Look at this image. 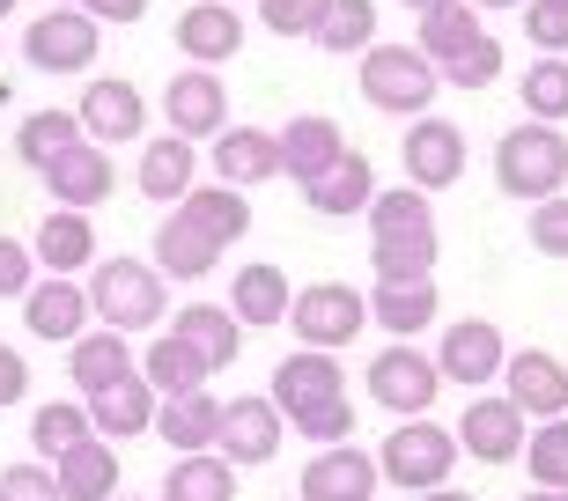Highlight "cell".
<instances>
[{"label":"cell","instance_id":"obj_1","mask_svg":"<svg viewBox=\"0 0 568 501\" xmlns=\"http://www.w3.org/2000/svg\"><path fill=\"white\" fill-rule=\"evenodd\" d=\"M274 413L281 428H295L303 442H355V398H347V369L339 355H311L295 347L274 369Z\"/></svg>","mask_w":568,"mask_h":501},{"label":"cell","instance_id":"obj_2","mask_svg":"<svg viewBox=\"0 0 568 501\" xmlns=\"http://www.w3.org/2000/svg\"><path fill=\"white\" fill-rule=\"evenodd\" d=\"M89 310H97V325L104 333H148V325H163L170 317V280L155 266H141V258H97L89 266Z\"/></svg>","mask_w":568,"mask_h":501},{"label":"cell","instance_id":"obj_3","mask_svg":"<svg viewBox=\"0 0 568 501\" xmlns=\"http://www.w3.org/2000/svg\"><path fill=\"white\" fill-rule=\"evenodd\" d=\"M495 185L509 192V200H561L568 192V141H561V125H509L503 141H495Z\"/></svg>","mask_w":568,"mask_h":501},{"label":"cell","instance_id":"obj_4","mask_svg":"<svg viewBox=\"0 0 568 501\" xmlns=\"http://www.w3.org/2000/svg\"><path fill=\"white\" fill-rule=\"evenodd\" d=\"M458 472V436L436 428V420H399L377 450V480L384 487H406V494H428V487H450Z\"/></svg>","mask_w":568,"mask_h":501},{"label":"cell","instance_id":"obj_5","mask_svg":"<svg viewBox=\"0 0 568 501\" xmlns=\"http://www.w3.org/2000/svg\"><path fill=\"white\" fill-rule=\"evenodd\" d=\"M436 67L414 52V44H369L362 52V104L392 111V119H428L436 104Z\"/></svg>","mask_w":568,"mask_h":501},{"label":"cell","instance_id":"obj_6","mask_svg":"<svg viewBox=\"0 0 568 501\" xmlns=\"http://www.w3.org/2000/svg\"><path fill=\"white\" fill-rule=\"evenodd\" d=\"M362 325H369V303H362V288H347V280H311V288H295V303H288V333L303 339L311 355L355 347Z\"/></svg>","mask_w":568,"mask_h":501},{"label":"cell","instance_id":"obj_7","mask_svg":"<svg viewBox=\"0 0 568 501\" xmlns=\"http://www.w3.org/2000/svg\"><path fill=\"white\" fill-rule=\"evenodd\" d=\"M104 52V30L82 16V8H52L22 30V60L38 67V74H89Z\"/></svg>","mask_w":568,"mask_h":501},{"label":"cell","instance_id":"obj_8","mask_svg":"<svg viewBox=\"0 0 568 501\" xmlns=\"http://www.w3.org/2000/svg\"><path fill=\"white\" fill-rule=\"evenodd\" d=\"M436 391H443L436 361H428L422 347H406V339H392V347L369 361V406H384V413L422 420L428 406H436Z\"/></svg>","mask_w":568,"mask_h":501},{"label":"cell","instance_id":"obj_9","mask_svg":"<svg viewBox=\"0 0 568 501\" xmlns=\"http://www.w3.org/2000/svg\"><path fill=\"white\" fill-rule=\"evenodd\" d=\"M436 376L443 384H465V391H487V384H503V325H487V317H458V325H443V347L436 355Z\"/></svg>","mask_w":568,"mask_h":501},{"label":"cell","instance_id":"obj_10","mask_svg":"<svg viewBox=\"0 0 568 501\" xmlns=\"http://www.w3.org/2000/svg\"><path fill=\"white\" fill-rule=\"evenodd\" d=\"M399 163H406V185H414V192H450L465 177V163H473V155H465V133H458V125L428 111V119H406Z\"/></svg>","mask_w":568,"mask_h":501},{"label":"cell","instance_id":"obj_11","mask_svg":"<svg viewBox=\"0 0 568 501\" xmlns=\"http://www.w3.org/2000/svg\"><path fill=\"white\" fill-rule=\"evenodd\" d=\"M450 436H458V458H473V464H517V458H525L531 420L517 413L509 398H487V391H480V398L458 413V428H450Z\"/></svg>","mask_w":568,"mask_h":501},{"label":"cell","instance_id":"obj_12","mask_svg":"<svg viewBox=\"0 0 568 501\" xmlns=\"http://www.w3.org/2000/svg\"><path fill=\"white\" fill-rule=\"evenodd\" d=\"M281 413H274V398H222V428H214V458H230L236 472L244 464H274L281 458Z\"/></svg>","mask_w":568,"mask_h":501},{"label":"cell","instance_id":"obj_13","mask_svg":"<svg viewBox=\"0 0 568 501\" xmlns=\"http://www.w3.org/2000/svg\"><path fill=\"white\" fill-rule=\"evenodd\" d=\"M74 125H82V141L97 147H141V125H148V104L141 89L119 82V74H97V82L82 89V111H74Z\"/></svg>","mask_w":568,"mask_h":501},{"label":"cell","instance_id":"obj_14","mask_svg":"<svg viewBox=\"0 0 568 501\" xmlns=\"http://www.w3.org/2000/svg\"><path fill=\"white\" fill-rule=\"evenodd\" d=\"M503 398L531 420V428H539V420H561L568 413V369L547 355V347H517V355L503 361Z\"/></svg>","mask_w":568,"mask_h":501},{"label":"cell","instance_id":"obj_15","mask_svg":"<svg viewBox=\"0 0 568 501\" xmlns=\"http://www.w3.org/2000/svg\"><path fill=\"white\" fill-rule=\"evenodd\" d=\"M207 163H214V185L258 192V185H274V177H281V141L266 133V125H222L214 147H207Z\"/></svg>","mask_w":568,"mask_h":501},{"label":"cell","instance_id":"obj_16","mask_svg":"<svg viewBox=\"0 0 568 501\" xmlns=\"http://www.w3.org/2000/svg\"><path fill=\"white\" fill-rule=\"evenodd\" d=\"M22 325H30V339L74 347V339L97 325V310H89V288H82V280H60V273L30 280V295H22Z\"/></svg>","mask_w":568,"mask_h":501},{"label":"cell","instance_id":"obj_17","mask_svg":"<svg viewBox=\"0 0 568 501\" xmlns=\"http://www.w3.org/2000/svg\"><path fill=\"white\" fill-rule=\"evenodd\" d=\"M38 177H44V192H52V207H67V214H89L119 192V170H111V155L97 141H74L60 163H44Z\"/></svg>","mask_w":568,"mask_h":501},{"label":"cell","instance_id":"obj_18","mask_svg":"<svg viewBox=\"0 0 568 501\" xmlns=\"http://www.w3.org/2000/svg\"><path fill=\"white\" fill-rule=\"evenodd\" d=\"M377 458L369 450H355V442H325L311 464H303V480H295V494L303 501H377Z\"/></svg>","mask_w":568,"mask_h":501},{"label":"cell","instance_id":"obj_19","mask_svg":"<svg viewBox=\"0 0 568 501\" xmlns=\"http://www.w3.org/2000/svg\"><path fill=\"white\" fill-rule=\"evenodd\" d=\"M163 119H170V133H178V141L200 147V141H214V133L230 125V89L214 82L207 67H185V74L163 89Z\"/></svg>","mask_w":568,"mask_h":501},{"label":"cell","instance_id":"obj_20","mask_svg":"<svg viewBox=\"0 0 568 501\" xmlns=\"http://www.w3.org/2000/svg\"><path fill=\"white\" fill-rule=\"evenodd\" d=\"M274 141H281V177H288L295 192L311 185V177H325V170L347 155V133H339V119H325V111H303V119H288Z\"/></svg>","mask_w":568,"mask_h":501},{"label":"cell","instance_id":"obj_21","mask_svg":"<svg viewBox=\"0 0 568 501\" xmlns=\"http://www.w3.org/2000/svg\"><path fill=\"white\" fill-rule=\"evenodd\" d=\"M178 52H185L192 67H222V60H236L244 52V22H236V8L230 0H200V8H185L178 16Z\"/></svg>","mask_w":568,"mask_h":501},{"label":"cell","instance_id":"obj_22","mask_svg":"<svg viewBox=\"0 0 568 501\" xmlns=\"http://www.w3.org/2000/svg\"><path fill=\"white\" fill-rule=\"evenodd\" d=\"M133 376V339L126 333H104V325H89L74 347H67V384L82 398H97V391H111V384H126Z\"/></svg>","mask_w":568,"mask_h":501},{"label":"cell","instance_id":"obj_23","mask_svg":"<svg viewBox=\"0 0 568 501\" xmlns=\"http://www.w3.org/2000/svg\"><path fill=\"white\" fill-rule=\"evenodd\" d=\"M82 406H89V428H97V442H133V436H148V428H155V406H163V398L148 391V376L133 369L126 384H111V391L82 398Z\"/></svg>","mask_w":568,"mask_h":501},{"label":"cell","instance_id":"obj_24","mask_svg":"<svg viewBox=\"0 0 568 501\" xmlns=\"http://www.w3.org/2000/svg\"><path fill=\"white\" fill-rule=\"evenodd\" d=\"M170 333L200 355V369H207V376H222L236 361V347H244V325L230 317V303H185V310L170 317Z\"/></svg>","mask_w":568,"mask_h":501},{"label":"cell","instance_id":"obj_25","mask_svg":"<svg viewBox=\"0 0 568 501\" xmlns=\"http://www.w3.org/2000/svg\"><path fill=\"white\" fill-rule=\"evenodd\" d=\"M30 258H38L44 273H60V280H74L82 266H97V222L89 214H67L52 207L38 222V236H30Z\"/></svg>","mask_w":568,"mask_h":501},{"label":"cell","instance_id":"obj_26","mask_svg":"<svg viewBox=\"0 0 568 501\" xmlns=\"http://www.w3.org/2000/svg\"><path fill=\"white\" fill-rule=\"evenodd\" d=\"M214 428H222V398L200 384V391H178L155 406V428L148 436H163L178 458H192V450H214Z\"/></svg>","mask_w":568,"mask_h":501},{"label":"cell","instance_id":"obj_27","mask_svg":"<svg viewBox=\"0 0 568 501\" xmlns=\"http://www.w3.org/2000/svg\"><path fill=\"white\" fill-rule=\"evenodd\" d=\"M192 163H200V147L178 141V133H163V141H141L133 185H141V200H155V207H178V200L192 192Z\"/></svg>","mask_w":568,"mask_h":501},{"label":"cell","instance_id":"obj_28","mask_svg":"<svg viewBox=\"0 0 568 501\" xmlns=\"http://www.w3.org/2000/svg\"><path fill=\"white\" fill-rule=\"evenodd\" d=\"M288 303H295V288H288V273L281 266H236V280H230V317L236 325H252V333H266V325H288Z\"/></svg>","mask_w":568,"mask_h":501},{"label":"cell","instance_id":"obj_29","mask_svg":"<svg viewBox=\"0 0 568 501\" xmlns=\"http://www.w3.org/2000/svg\"><path fill=\"white\" fill-rule=\"evenodd\" d=\"M148 266L163 273V280H207V273L222 266V244H207V236L192 229L185 214H163V229H155V250H148Z\"/></svg>","mask_w":568,"mask_h":501},{"label":"cell","instance_id":"obj_30","mask_svg":"<svg viewBox=\"0 0 568 501\" xmlns=\"http://www.w3.org/2000/svg\"><path fill=\"white\" fill-rule=\"evenodd\" d=\"M52 480H60V501H111L119 494V450L89 436L67 458H52Z\"/></svg>","mask_w":568,"mask_h":501},{"label":"cell","instance_id":"obj_31","mask_svg":"<svg viewBox=\"0 0 568 501\" xmlns=\"http://www.w3.org/2000/svg\"><path fill=\"white\" fill-rule=\"evenodd\" d=\"M369 200H377V170H369V155H355V147H347L325 177H311V185H303V207L333 214V222H339V214H362Z\"/></svg>","mask_w":568,"mask_h":501},{"label":"cell","instance_id":"obj_32","mask_svg":"<svg viewBox=\"0 0 568 501\" xmlns=\"http://www.w3.org/2000/svg\"><path fill=\"white\" fill-rule=\"evenodd\" d=\"M178 214H185L207 244H222V250L252 229V200H244V192H230V185H192L185 200H178Z\"/></svg>","mask_w":568,"mask_h":501},{"label":"cell","instance_id":"obj_33","mask_svg":"<svg viewBox=\"0 0 568 501\" xmlns=\"http://www.w3.org/2000/svg\"><path fill=\"white\" fill-rule=\"evenodd\" d=\"M163 501H236V464L214 450H192L163 472Z\"/></svg>","mask_w":568,"mask_h":501},{"label":"cell","instance_id":"obj_34","mask_svg":"<svg viewBox=\"0 0 568 501\" xmlns=\"http://www.w3.org/2000/svg\"><path fill=\"white\" fill-rule=\"evenodd\" d=\"M362 214H369V236H377V244H392V236H436V207H428V192H414V185L377 192Z\"/></svg>","mask_w":568,"mask_h":501},{"label":"cell","instance_id":"obj_35","mask_svg":"<svg viewBox=\"0 0 568 501\" xmlns=\"http://www.w3.org/2000/svg\"><path fill=\"white\" fill-rule=\"evenodd\" d=\"M141 376H148V391L155 398H178V391H200L207 384V369H200V355H192L178 333L163 339H148V355H141Z\"/></svg>","mask_w":568,"mask_h":501},{"label":"cell","instance_id":"obj_36","mask_svg":"<svg viewBox=\"0 0 568 501\" xmlns=\"http://www.w3.org/2000/svg\"><path fill=\"white\" fill-rule=\"evenodd\" d=\"M369 325H384L392 339H414L436 325V280L422 288H369Z\"/></svg>","mask_w":568,"mask_h":501},{"label":"cell","instance_id":"obj_37","mask_svg":"<svg viewBox=\"0 0 568 501\" xmlns=\"http://www.w3.org/2000/svg\"><path fill=\"white\" fill-rule=\"evenodd\" d=\"M473 38H487V16H473L465 0H450V8H428L422 16V44H414V52H422L428 67H443V60H458Z\"/></svg>","mask_w":568,"mask_h":501},{"label":"cell","instance_id":"obj_38","mask_svg":"<svg viewBox=\"0 0 568 501\" xmlns=\"http://www.w3.org/2000/svg\"><path fill=\"white\" fill-rule=\"evenodd\" d=\"M369 266H377V288H422L436 280V236H392L369 250Z\"/></svg>","mask_w":568,"mask_h":501},{"label":"cell","instance_id":"obj_39","mask_svg":"<svg viewBox=\"0 0 568 501\" xmlns=\"http://www.w3.org/2000/svg\"><path fill=\"white\" fill-rule=\"evenodd\" d=\"M82 141V125H74V111H30V119L16 125V163L44 170V163H60L67 147Z\"/></svg>","mask_w":568,"mask_h":501},{"label":"cell","instance_id":"obj_40","mask_svg":"<svg viewBox=\"0 0 568 501\" xmlns=\"http://www.w3.org/2000/svg\"><path fill=\"white\" fill-rule=\"evenodd\" d=\"M97 428H89V406L82 398H52V406H38L30 413V442H38V458L52 464V458H67L74 442H89Z\"/></svg>","mask_w":568,"mask_h":501},{"label":"cell","instance_id":"obj_41","mask_svg":"<svg viewBox=\"0 0 568 501\" xmlns=\"http://www.w3.org/2000/svg\"><path fill=\"white\" fill-rule=\"evenodd\" d=\"M317 44H325V52H339V60H362V52L377 44V0H333V8H325Z\"/></svg>","mask_w":568,"mask_h":501},{"label":"cell","instance_id":"obj_42","mask_svg":"<svg viewBox=\"0 0 568 501\" xmlns=\"http://www.w3.org/2000/svg\"><path fill=\"white\" fill-rule=\"evenodd\" d=\"M525 472H531V487L568 494V413L561 420H539V428L525 436Z\"/></svg>","mask_w":568,"mask_h":501},{"label":"cell","instance_id":"obj_43","mask_svg":"<svg viewBox=\"0 0 568 501\" xmlns=\"http://www.w3.org/2000/svg\"><path fill=\"white\" fill-rule=\"evenodd\" d=\"M517 96H525V111L539 125H561L568 119V60H531L525 82H517Z\"/></svg>","mask_w":568,"mask_h":501},{"label":"cell","instance_id":"obj_44","mask_svg":"<svg viewBox=\"0 0 568 501\" xmlns=\"http://www.w3.org/2000/svg\"><path fill=\"white\" fill-rule=\"evenodd\" d=\"M495 74H503V44H495V30H487V38H473L458 60H443V67H436V82H443V89H487Z\"/></svg>","mask_w":568,"mask_h":501},{"label":"cell","instance_id":"obj_45","mask_svg":"<svg viewBox=\"0 0 568 501\" xmlns=\"http://www.w3.org/2000/svg\"><path fill=\"white\" fill-rule=\"evenodd\" d=\"M325 8H333V0H258V22H266L274 38H317V30H325Z\"/></svg>","mask_w":568,"mask_h":501},{"label":"cell","instance_id":"obj_46","mask_svg":"<svg viewBox=\"0 0 568 501\" xmlns=\"http://www.w3.org/2000/svg\"><path fill=\"white\" fill-rule=\"evenodd\" d=\"M525 38L539 60H561L568 52V8L561 0H525Z\"/></svg>","mask_w":568,"mask_h":501},{"label":"cell","instance_id":"obj_47","mask_svg":"<svg viewBox=\"0 0 568 501\" xmlns=\"http://www.w3.org/2000/svg\"><path fill=\"white\" fill-rule=\"evenodd\" d=\"M0 501H60L52 464H44V458H30V464H0Z\"/></svg>","mask_w":568,"mask_h":501},{"label":"cell","instance_id":"obj_48","mask_svg":"<svg viewBox=\"0 0 568 501\" xmlns=\"http://www.w3.org/2000/svg\"><path fill=\"white\" fill-rule=\"evenodd\" d=\"M525 236H531V250H547V258H568V192H561V200H539V207H531Z\"/></svg>","mask_w":568,"mask_h":501},{"label":"cell","instance_id":"obj_49","mask_svg":"<svg viewBox=\"0 0 568 501\" xmlns=\"http://www.w3.org/2000/svg\"><path fill=\"white\" fill-rule=\"evenodd\" d=\"M30 280H38L30 244H22V236H0V303H22V295H30Z\"/></svg>","mask_w":568,"mask_h":501},{"label":"cell","instance_id":"obj_50","mask_svg":"<svg viewBox=\"0 0 568 501\" xmlns=\"http://www.w3.org/2000/svg\"><path fill=\"white\" fill-rule=\"evenodd\" d=\"M22 391H30V361H22L16 347H0V406H16Z\"/></svg>","mask_w":568,"mask_h":501},{"label":"cell","instance_id":"obj_51","mask_svg":"<svg viewBox=\"0 0 568 501\" xmlns=\"http://www.w3.org/2000/svg\"><path fill=\"white\" fill-rule=\"evenodd\" d=\"M89 22H141L148 16V0H74Z\"/></svg>","mask_w":568,"mask_h":501},{"label":"cell","instance_id":"obj_52","mask_svg":"<svg viewBox=\"0 0 568 501\" xmlns=\"http://www.w3.org/2000/svg\"><path fill=\"white\" fill-rule=\"evenodd\" d=\"M414 501H473L465 487H428V494H414Z\"/></svg>","mask_w":568,"mask_h":501},{"label":"cell","instance_id":"obj_53","mask_svg":"<svg viewBox=\"0 0 568 501\" xmlns=\"http://www.w3.org/2000/svg\"><path fill=\"white\" fill-rule=\"evenodd\" d=\"M473 16H495V8H525V0H465Z\"/></svg>","mask_w":568,"mask_h":501},{"label":"cell","instance_id":"obj_54","mask_svg":"<svg viewBox=\"0 0 568 501\" xmlns=\"http://www.w3.org/2000/svg\"><path fill=\"white\" fill-rule=\"evenodd\" d=\"M406 8H414V16H428V8H450V0H406Z\"/></svg>","mask_w":568,"mask_h":501},{"label":"cell","instance_id":"obj_55","mask_svg":"<svg viewBox=\"0 0 568 501\" xmlns=\"http://www.w3.org/2000/svg\"><path fill=\"white\" fill-rule=\"evenodd\" d=\"M525 501H568V494H547V487H531V494Z\"/></svg>","mask_w":568,"mask_h":501},{"label":"cell","instance_id":"obj_56","mask_svg":"<svg viewBox=\"0 0 568 501\" xmlns=\"http://www.w3.org/2000/svg\"><path fill=\"white\" fill-rule=\"evenodd\" d=\"M16 8H22V0H0V22H8V16H16Z\"/></svg>","mask_w":568,"mask_h":501},{"label":"cell","instance_id":"obj_57","mask_svg":"<svg viewBox=\"0 0 568 501\" xmlns=\"http://www.w3.org/2000/svg\"><path fill=\"white\" fill-rule=\"evenodd\" d=\"M60 8H74V0H60Z\"/></svg>","mask_w":568,"mask_h":501},{"label":"cell","instance_id":"obj_58","mask_svg":"<svg viewBox=\"0 0 568 501\" xmlns=\"http://www.w3.org/2000/svg\"><path fill=\"white\" fill-rule=\"evenodd\" d=\"M111 501H126V494H111Z\"/></svg>","mask_w":568,"mask_h":501},{"label":"cell","instance_id":"obj_59","mask_svg":"<svg viewBox=\"0 0 568 501\" xmlns=\"http://www.w3.org/2000/svg\"><path fill=\"white\" fill-rule=\"evenodd\" d=\"M561 8H568V0H561Z\"/></svg>","mask_w":568,"mask_h":501},{"label":"cell","instance_id":"obj_60","mask_svg":"<svg viewBox=\"0 0 568 501\" xmlns=\"http://www.w3.org/2000/svg\"><path fill=\"white\" fill-rule=\"evenodd\" d=\"M230 8H236V0H230Z\"/></svg>","mask_w":568,"mask_h":501}]
</instances>
